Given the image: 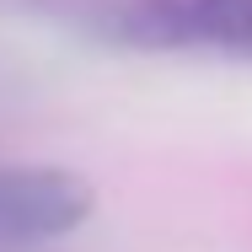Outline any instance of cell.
Wrapping results in <instances>:
<instances>
[{"label":"cell","mask_w":252,"mask_h":252,"mask_svg":"<svg viewBox=\"0 0 252 252\" xmlns=\"http://www.w3.org/2000/svg\"><path fill=\"white\" fill-rule=\"evenodd\" d=\"M92 215V183L64 166H0V247L54 242Z\"/></svg>","instance_id":"cell-2"},{"label":"cell","mask_w":252,"mask_h":252,"mask_svg":"<svg viewBox=\"0 0 252 252\" xmlns=\"http://www.w3.org/2000/svg\"><path fill=\"white\" fill-rule=\"evenodd\" d=\"M102 27L140 49L252 54V0H107Z\"/></svg>","instance_id":"cell-1"}]
</instances>
